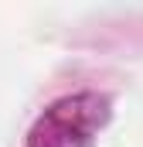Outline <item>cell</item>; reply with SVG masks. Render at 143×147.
<instances>
[{
	"mask_svg": "<svg viewBox=\"0 0 143 147\" xmlns=\"http://www.w3.org/2000/svg\"><path fill=\"white\" fill-rule=\"evenodd\" d=\"M112 120V99L102 92H72L55 99L27 130L24 147H92Z\"/></svg>",
	"mask_w": 143,
	"mask_h": 147,
	"instance_id": "obj_1",
	"label": "cell"
}]
</instances>
